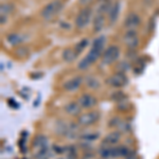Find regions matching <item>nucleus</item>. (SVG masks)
Here are the masks:
<instances>
[{
  "instance_id": "1",
  "label": "nucleus",
  "mask_w": 159,
  "mask_h": 159,
  "mask_svg": "<svg viewBox=\"0 0 159 159\" xmlns=\"http://www.w3.org/2000/svg\"><path fill=\"white\" fill-rule=\"evenodd\" d=\"M105 43H106V38H105V36H100L98 38H96L91 46L90 51L88 52V54L79 63L78 65L79 69L88 68L91 64H93L94 61L98 60L102 54V51L104 49Z\"/></svg>"
},
{
  "instance_id": "2",
  "label": "nucleus",
  "mask_w": 159,
  "mask_h": 159,
  "mask_svg": "<svg viewBox=\"0 0 159 159\" xmlns=\"http://www.w3.org/2000/svg\"><path fill=\"white\" fill-rule=\"evenodd\" d=\"M61 7H63V2L61 0H53L43 9L42 16L45 19H51L60 13Z\"/></svg>"
},
{
  "instance_id": "3",
  "label": "nucleus",
  "mask_w": 159,
  "mask_h": 159,
  "mask_svg": "<svg viewBox=\"0 0 159 159\" xmlns=\"http://www.w3.org/2000/svg\"><path fill=\"white\" fill-rule=\"evenodd\" d=\"M120 55V49L117 47V46H110V47L107 48L105 50V52L103 53V56H102V63L104 65H110L112 64L115 61L118 60Z\"/></svg>"
},
{
  "instance_id": "4",
  "label": "nucleus",
  "mask_w": 159,
  "mask_h": 159,
  "mask_svg": "<svg viewBox=\"0 0 159 159\" xmlns=\"http://www.w3.org/2000/svg\"><path fill=\"white\" fill-rule=\"evenodd\" d=\"M91 18V10L86 7V9H83L82 11H80L75 18V25L79 29H83L85 28L87 25L89 24Z\"/></svg>"
},
{
  "instance_id": "5",
  "label": "nucleus",
  "mask_w": 159,
  "mask_h": 159,
  "mask_svg": "<svg viewBox=\"0 0 159 159\" xmlns=\"http://www.w3.org/2000/svg\"><path fill=\"white\" fill-rule=\"evenodd\" d=\"M99 119V112L97 111H90L83 114L79 117L78 122L82 126H89V125L94 124Z\"/></svg>"
},
{
  "instance_id": "6",
  "label": "nucleus",
  "mask_w": 159,
  "mask_h": 159,
  "mask_svg": "<svg viewBox=\"0 0 159 159\" xmlns=\"http://www.w3.org/2000/svg\"><path fill=\"white\" fill-rule=\"evenodd\" d=\"M127 82H129L127 76L125 75L123 72H117L108 79L109 85L112 86V87H116V88H118V87L125 86L127 84Z\"/></svg>"
},
{
  "instance_id": "7",
  "label": "nucleus",
  "mask_w": 159,
  "mask_h": 159,
  "mask_svg": "<svg viewBox=\"0 0 159 159\" xmlns=\"http://www.w3.org/2000/svg\"><path fill=\"white\" fill-rule=\"evenodd\" d=\"M124 43L129 49H135L137 48L139 43V38L135 30H129L124 35Z\"/></svg>"
},
{
  "instance_id": "8",
  "label": "nucleus",
  "mask_w": 159,
  "mask_h": 159,
  "mask_svg": "<svg viewBox=\"0 0 159 159\" xmlns=\"http://www.w3.org/2000/svg\"><path fill=\"white\" fill-rule=\"evenodd\" d=\"M79 104L81 105L82 108H91L97 104V100L91 94L85 93L79 99Z\"/></svg>"
},
{
  "instance_id": "9",
  "label": "nucleus",
  "mask_w": 159,
  "mask_h": 159,
  "mask_svg": "<svg viewBox=\"0 0 159 159\" xmlns=\"http://www.w3.org/2000/svg\"><path fill=\"white\" fill-rule=\"evenodd\" d=\"M140 22H141L140 17L136 13H130L129 16L125 18L124 25L126 28H129V30H134L136 27H138L140 25Z\"/></svg>"
},
{
  "instance_id": "10",
  "label": "nucleus",
  "mask_w": 159,
  "mask_h": 159,
  "mask_svg": "<svg viewBox=\"0 0 159 159\" xmlns=\"http://www.w3.org/2000/svg\"><path fill=\"white\" fill-rule=\"evenodd\" d=\"M83 82V79L81 76H76V78H73L71 80H68L65 84H64V89L66 91H74L79 88L80 85Z\"/></svg>"
},
{
  "instance_id": "11",
  "label": "nucleus",
  "mask_w": 159,
  "mask_h": 159,
  "mask_svg": "<svg viewBox=\"0 0 159 159\" xmlns=\"http://www.w3.org/2000/svg\"><path fill=\"white\" fill-rule=\"evenodd\" d=\"M81 105L75 103V102H71V103H68L65 106V111L67 112L70 116H78V115L81 114Z\"/></svg>"
},
{
  "instance_id": "12",
  "label": "nucleus",
  "mask_w": 159,
  "mask_h": 159,
  "mask_svg": "<svg viewBox=\"0 0 159 159\" xmlns=\"http://www.w3.org/2000/svg\"><path fill=\"white\" fill-rule=\"evenodd\" d=\"M120 140V134L118 132H112L108 134L103 140V143L106 145H115L119 142Z\"/></svg>"
},
{
  "instance_id": "13",
  "label": "nucleus",
  "mask_w": 159,
  "mask_h": 159,
  "mask_svg": "<svg viewBox=\"0 0 159 159\" xmlns=\"http://www.w3.org/2000/svg\"><path fill=\"white\" fill-rule=\"evenodd\" d=\"M78 53L74 49H71V48H67L63 51V60L67 63H70V61H73L78 57Z\"/></svg>"
},
{
  "instance_id": "14",
  "label": "nucleus",
  "mask_w": 159,
  "mask_h": 159,
  "mask_svg": "<svg viewBox=\"0 0 159 159\" xmlns=\"http://www.w3.org/2000/svg\"><path fill=\"white\" fill-rule=\"evenodd\" d=\"M33 145H34V148H37V150H42V148H47L48 147V139H47V137H45V136H43V135L37 136V137L35 138Z\"/></svg>"
},
{
  "instance_id": "15",
  "label": "nucleus",
  "mask_w": 159,
  "mask_h": 159,
  "mask_svg": "<svg viewBox=\"0 0 159 159\" xmlns=\"http://www.w3.org/2000/svg\"><path fill=\"white\" fill-rule=\"evenodd\" d=\"M105 24V18L103 14H97V16L94 17L93 20V29L94 32H99L102 30V28L104 27Z\"/></svg>"
},
{
  "instance_id": "16",
  "label": "nucleus",
  "mask_w": 159,
  "mask_h": 159,
  "mask_svg": "<svg viewBox=\"0 0 159 159\" xmlns=\"http://www.w3.org/2000/svg\"><path fill=\"white\" fill-rule=\"evenodd\" d=\"M119 14H120V3L119 2H116L109 10V20L111 24L118 19Z\"/></svg>"
},
{
  "instance_id": "17",
  "label": "nucleus",
  "mask_w": 159,
  "mask_h": 159,
  "mask_svg": "<svg viewBox=\"0 0 159 159\" xmlns=\"http://www.w3.org/2000/svg\"><path fill=\"white\" fill-rule=\"evenodd\" d=\"M7 40L9 42L11 45H18L22 42V37L19 34H10L7 35Z\"/></svg>"
},
{
  "instance_id": "18",
  "label": "nucleus",
  "mask_w": 159,
  "mask_h": 159,
  "mask_svg": "<svg viewBox=\"0 0 159 159\" xmlns=\"http://www.w3.org/2000/svg\"><path fill=\"white\" fill-rule=\"evenodd\" d=\"M88 40L87 39H82L81 42H79L78 43L75 45V47H74V50L76 51V53L78 54H80V53H82L83 52V50L85 49V48L88 46Z\"/></svg>"
},
{
  "instance_id": "19",
  "label": "nucleus",
  "mask_w": 159,
  "mask_h": 159,
  "mask_svg": "<svg viewBox=\"0 0 159 159\" xmlns=\"http://www.w3.org/2000/svg\"><path fill=\"white\" fill-rule=\"evenodd\" d=\"M100 155L102 158H110L111 157V148L108 147H104L100 150Z\"/></svg>"
},
{
  "instance_id": "20",
  "label": "nucleus",
  "mask_w": 159,
  "mask_h": 159,
  "mask_svg": "<svg viewBox=\"0 0 159 159\" xmlns=\"http://www.w3.org/2000/svg\"><path fill=\"white\" fill-rule=\"evenodd\" d=\"M87 86H89L92 89H96L99 87V81L94 78H87Z\"/></svg>"
},
{
  "instance_id": "21",
  "label": "nucleus",
  "mask_w": 159,
  "mask_h": 159,
  "mask_svg": "<svg viewBox=\"0 0 159 159\" xmlns=\"http://www.w3.org/2000/svg\"><path fill=\"white\" fill-rule=\"evenodd\" d=\"M99 137V134H84V135H81L80 138L82 140H86V141H93L96 139H98Z\"/></svg>"
},
{
  "instance_id": "22",
  "label": "nucleus",
  "mask_w": 159,
  "mask_h": 159,
  "mask_svg": "<svg viewBox=\"0 0 159 159\" xmlns=\"http://www.w3.org/2000/svg\"><path fill=\"white\" fill-rule=\"evenodd\" d=\"M12 11V6L9 3H4V4H1V14H7Z\"/></svg>"
}]
</instances>
